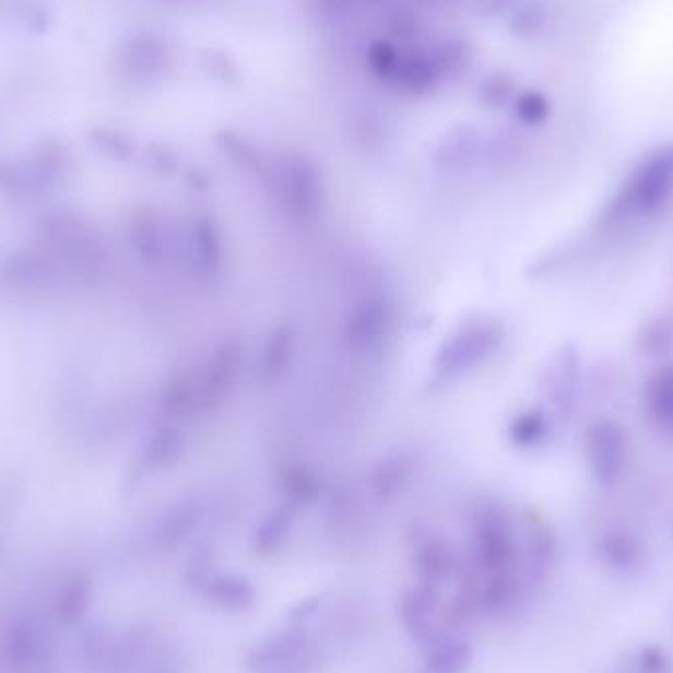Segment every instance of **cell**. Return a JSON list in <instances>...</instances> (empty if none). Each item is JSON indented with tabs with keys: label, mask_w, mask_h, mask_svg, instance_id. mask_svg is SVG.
I'll list each match as a JSON object with an SVG mask.
<instances>
[{
	"label": "cell",
	"mask_w": 673,
	"mask_h": 673,
	"mask_svg": "<svg viewBox=\"0 0 673 673\" xmlns=\"http://www.w3.org/2000/svg\"><path fill=\"white\" fill-rule=\"evenodd\" d=\"M673 198V142L644 156L604 213L609 227L626 219L648 217Z\"/></svg>",
	"instance_id": "cell-1"
},
{
	"label": "cell",
	"mask_w": 673,
	"mask_h": 673,
	"mask_svg": "<svg viewBox=\"0 0 673 673\" xmlns=\"http://www.w3.org/2000/svg\"><path fill=\"white\" fill-rule=\"evenodd\" d=\"M516 540L512 524L505 510L498 506H486L473 522L471 559L479 574H496L512 569L516 564Z\"/></svg>",
	"instance_id": "cell-2"
},
{
	"label": "cell",
	"mask_w": 673,
	"mask_h": 673,
	"mask_svg": "<svg viewBox=\"0 0 673 673\" xmlns=\"http://www.w3.org/2000/svg\"><path fill=\"white\" fill-rule=\"evenodd\" d=\"M278 193L287 209L299 217L316 215L321 203V176L311 160L302 154H287L278 162Z\"/></svg>",
	"instance_id": "cell-3"
},
{
	"label": "cell",
	"mask_w": 673,
	"mask_h": 673,
	"mask_svg": "<svg viewBox=\"0 0 673 673\" xmlns=\"http://www.w3.org/2000/svg\"><path fill=\"white\" fill-rule=\"evenodd\" d=\"M585 453L593 475L603 483H613L623 471L626 456L623 429L613 422H601L591 427L585 439Z\"/></svg>",
	"instance_id": "cell-4"
},
{
	"label": "cell",
	"mask_w": 673,
	"mask_h": 673,
	"mask_svg": "<svg viewBox=\"0 0 673 673\" xmlns=\"http://www.w3.org/2000/svg\"><path fill=\"white\" fill-rule=\"evenodd\" d=\"M307 650V633L304 626H292L270 634L248 652L247 665L255 672L286 668L299 660Z\"/></svg>",
	"instance_id": "cell-5"
},
{
	"label": "cell",
	"mask_w": 673,
	"mask_h": 673,
	"mask_svg": "<svg viewBox=\"0 0 673 673\" xmlns=\"http://www.w3.org/2000/svg\"><path fill=\"white\" fill-rule=\"evenodd\" d=\"M496 341H498V329L495 326L469 327L447 345L446 353H441L437 373L441 377H453L486 355L495 347Z\"/></svg>",
	"instance_id": "cell-6"
},
{
	"label": "cell",
	"mask_w": 673,
	"mask_h": 673,
	"mask_svg": "<svg viewBox=\"0 0 673 673\" xmlns=\"http://www.w3.org/2000/svg\"><path fill=\"white\" fill-rule=\"evenodd\" d=\"M437 594L439 591H434L426 585H417L400 597L398 603L400 621L408 636L420 646H424L436 634L434 618L437 611Z\"/></svg>",
	"instance_id": "cell-7"
},
{
	"label": "cell",
	"mask_w": 673,
	"mask_h": 673,
	"mask_svg": "<svg viewBox=\"0 0 673 673\" xmlns=\"http://www.w3.org/2000/svg\"><path fill=\"white\" fill-rule=\"evenodd\" d=\"M424 668L432 673H465L475 656L473 644L457 633H436L424 646Z\"/></svg>",
	"instance_id": "cell-8"
},
{
	"label": "cell",
	"mask_w": 673,
	"mask_h": 673,
	"mask_svg": "<svg viewBox=\"0 0 673 673\" xmlns=\"http://www.w3.org/2000/svg\"><path fill=\"white\" fill-rule=\"evenodd\" d=\"M420 585H426L434 591H439L444 585L456 575L457 562L453 550L441 538H427L417 545L414 555Z\"/></svg>",
	"instance_id": "cell-9"
},
{
	"label": "cell",
	"mask_w": 673,
	"mask_h": 673,
	"mask_svg": "<svg viewBox=\"0 0 673 673\" xmlns=\"http://www.w3.org/2000/svg\"><path fill=\"white\" fill-rule=\"evenodd\" d=\"M125 63L134 80L152 83L168 73L169 54L156 36L140 34L127 46Z\"/></svg>",
	"instance_id": "cell-10"
},
{
	"label": "cell",
	"mask_w": 673,
	"mask_h": 673,
	"mask_svg": "<svg viewBox=\"0 0 673 673\" xmlns=\"http://www.w3.org/2000/svg\"><path fill=\"white\" fill-rule=\"evenodd\" d=\"M227 613H247L258 601L257 587L245 575H215L203 593Z\"/></svg>",
	"instance_id": "cell-11"
},
{
	"label": "cell",
	"mask_w": 673,
	"mask_h": 673,
	"mask_svg": "<svg viewBox=\"0 0 673 673\" xmlns=\"http://www.w3.org/2000/svg\"><path fill=\"white\" fill-rule=\"evenodd\" d=\"M437 83L439 80H437L436 68L432 63L429 54L408 51V54H400L397 70L392 73V80L388 85L404 91V93L422 95L427 91L436 90Z\"/></svg>",
	"instance_id": "cell-12"
},
{
	"label": "cell",
	"mask_w": 673,
	"mask_h": 673,
	"mask_svg": "<svg viewBox=\"0 0 673 673\" xmlns=\"http://www.w3.org/2000/svg\"><path fill=\"white\" fill-rule=\"evenodd\" d=\"M36 650V633L31 623L14 621L2 638L0 668L4 673H22Z\"/></svg>",
	"instance_id": "cell-13"
},
{
	"label": "cell",
	"mask_w": 673,
	"mask_h": 673,
	"mask_svg": "<svg viewBox=\"0 0 673 673\" xmlns=\"http://www.w3.org/2000/svg\"><path fill=\"white\" fill-rule=\"evenodd\" d=\"M479 144L481 139L473 127H457L447 134L441 146L437 149V166L447 169L465 168L475 162Z\"/></svg>",
	"instance_id": "cell-14"
},
{
	"label": "cell",
	"mask_w": 673,
	"mask_h": 673,
	"mask_svg": "<svg viewBox=\"0 0 673 673\" xmlns=\"http://www.w3.org/2000/svg\"><path fill=\"white\" fill-rule=\"evenodd\" d=\"M644 406L658 426L673 432V367H665L646 385Z\"/></svg>",
	"instance_id": "cell-15"
},
{
	"label": "cell",
	"mask_w": 673,
	"mask_h": 673,
	"mask_svg": "<svg viewBox=\"0 0 673 673\" xmlns=\"http://www.w3.org/2000/svg\"><path fill=\"white\" fill-rule=\"evenodd\" d=\"M91 597H93V587H91L90 577H83V575L73 577L61 589L58 606H56L58 621L63 626H73V624L80 623L81 618L90 611Z\"/></svg>",
	"instance_id": "cell-16"
},
{
	"label": "cell",
	"mask_w": 673,
	"mask_h": 673,
	"mask_svg": "<svg viewBox=\"0 0 673 673\" xmlns=\"http://www.w3.org/2000/svg\"><path fill=\"white\" fill-rule=\"evenodd\" d=\"M427 54H429L432 63L436 68L439 83L465 75L469 66H471V60H473V50L463 40L444 42L441 46H437L436 50L427 51Z\"/></svg>",
	"instance_id": "cell-17"
},
{
	"label": "cell",
	"mask_w": 673,
	"mask_h": 673,
	"mask_svg": "<svg viewBox=\"0 0 673 673\" xmlns=\"http://www.w3.org/2000/svg\"><path fill=\"white\" fill-rule=\"evenodd\" d=\"M294 522V510L290 506H278L258 524L252 547L260 555H270L276 552L282 542L286 540L287 532Z\"/></svg>",
	"instance_id": "cell-18"
},
{
	"label": "cell",
	"mask_w": 673,
	"mask_h": 673,
	"mask_svg": "<svg viewBox=\"0 0 673 673\" xmlns=\"http://www.w3.org/2000/svg\"><path fill=\"white\" fill-rule=\"evenodd\" d=\"M387 314L380 304L367 302L361 306L349 326V339L357 349H370L377 345L380 333L385 331Z\"/></svg>",
	"instance_id": "cell-19"
},
{
	"label": "cell",
	"mask_w": 673,
	"mask_h": 673,
	"mask_svg": "<svg viewBox=\"0 0 673 673\" xmlns=\"http://www.w3.org/2000/svg\"><path fill=\"white\" fill-rule=\"evenodd\" d=\"M547 12L542 0H522L508 19V31L522 42H534L544 34Z\"/></svg>",
	"instance_id": "cell-20"
},
{
	"label": "cell",
	"mask_w": 673,
	"mask_h": 673,
	"mask_svg": "<svg viewBox=\"0 0 673 673\" xmlns=\"http://www.w3.org/2000/svg\"><path fill=\"white\" fill-rule=\"evenodd\" d=\"M601 555L604 564L611 565L616 571H630L642 559V545L630 534L614 532L604 538Z\"/></svg>",
	"instance_id": "cell-21"
},
{
	"label": "cell",
	"mask_w": 673,
	"mask_h": 673,
	"mask_svg": "<svg viewBox=\"0 0 673 673\" xmlns=\"http://www.w3.org/2000/svg\"><path fill=\"white\" fill-rule=\"evenodd\" d=\"M201 70L208 73L209 78L227 85V87H238L243 83V71L238 61L221 48H203L198 54Z\"/></svg>",
	"instance_id": "cell-22"
},
{
	"label": "cell",
	"mask_w": 673,
	"mask_h": 673,
	"mask_svg": "<svg viewBox=\"0 0 673 673\" xmlns=\"http://www.w3.org/2000/svg\"><path fill=\"white\" fill-rule=\"evenodd\" d=\"M516 91V81L508 71H495L486 78L476 91V101L481 107L488 110L503 109L508 101L512 99Z\"/></svg>",
	"instance_id": "cell-23"
},
{
	"label": "cell",
	"mask_w": 673,
	"mask_h": 673,
	"mask_svg": "<svg viewBox=\"0 0 673 673\" xmlns=\"http://www.w3.org/2000/svg\"><path fill=\"white\" fill-rule=\"evenodd\" d=\"M516 119L524 122L528 127H540L550 119L552 105L540 91L528 90L518 95L515 103Z\"/></svg>",
	"instance_id": "cell-24"
},
{
	"label": "cell",
	"mask_w": 673,
	"mask_h": 673,
	"mask_svg": "<svg viewBox=\"0 0 673 673\" xmlns=\"http://www.w3.org/2000/svg\"><path fill=\"white\" fill-rule=\"evenodd\" d=\"M398 58H400V51L390 42L377 40L368 46V66H370L373 75L382 83H390V80H392V73L397 70Z\"/></svg>",
	"instance_id": "cell-25"
},
{
	"label": "cell",
	"mask_w": 673,
	"mask_h": 673,
	"mask_svg": "<svg viewBox=\"0 0 673 673\" xmlns=\"http://www.w3.org/2000/svg\"><path fill=\"white\" fill-rule=\"evenodd\" d=\"M292 343H294V336H292L287 329L276 331L274 336L270 339V349H268L267 357H264V368H262L267 380L276 378L278 373L284 370L287 353L292 355Z\"/></svg>",
	"instance_id": "cell-26"
},
{
	"label": "cell",
	"mask_w": 673,
	"mask_h": 673,
	"mask_svg": "<svg viewBox=\"0 0 673 673\" xmlns=\"http://www.w3.org/2000/svg\"><path fill=\"white\" fill-rule=\"evenodd\" d=\"M215 577V562L209 552H196L189 557L188 567H186V583L203 593V589L208 587L209 581Z\"/></svg>",
	"instance_id": "cell-27"
},
{
	"label": "cell",
	"mask_w": 673,
	"mask_h": 673,
	"mask_svg": "<svg viewBox=\"0 0 673 673\" xmlns=\"http://www.w3.org/2000/svg\"><path fill=\"white\" fill-rule=\"evenodd\" d=\"M219 146L227 154L228 158L235 160L245 168H258V158L255 150L248 146L247 142L238 139L233 132H221L217 137Z\"/></svg>",
	"instance_id": "cell-28"
},
{
	"label": "cell",
	"mask_w": 673,
	"mask_h": 673,
	"mask_svg": "<svg viewBox=\"0 0 673 673\" xmlns=\"http://www.w3.org/2000/svg\"><path fill=\"white\" fill-rule=\"evenodd\" d=\"M545 436V420L540 414H524L512 426V439L518 446H535Z\"/></svg>",
	"instance_id": "cell-29"
},
{
	"label": "cell",
	"mask_w": 673,
	"mask_h": 673,
	"mask_svg": "<svg viewBox=\"0 0 673 673\" xmlns=\"http://www.w3.org/2000/svg\"><path fill=\"white\" fill-rule=\"evenodd\" d=\"M574 392L575 365L571 361L564 358V361L559 363L557 373H555L554 382H552V397H554V402L557 406L565 408L569 404V402H571Z\"/></svg>",
	"instance_id": "cell-30"
},
{
	"label": "cell",
	"mask_w": 673,
	"mask_h": 673,
	"mask_svg": "<svg viewBox=\"0 0 673 673\" xmlns=\"http://www.w3.org/2000/svg\"><path fill=\"white\" fill-rule=\"evenodd\" d=\"M512 0H473L471 2V12L479 19H493L498 16L510 7Z\"/></svg>",
	"instance_id": "cell-31"
},
{
	"label": "cell",
	"mask_w": 673,
	"mask_h": 673,
	"mask_svg": "<svg viewBox=\"0 0 673 673\" xmlns=\"http://www.w3.org/2000/svg\"><path fill=\"white\" fill-rule=\"evenodd\" d=\"M152 673H178L174 672V670H169V668H160V670H154Z\"/></svg>",
	"instance_id": "cell-32"
},
{
	"label": "cell",
	"mask_w": 673,
	"mask_h": 673,
	"mask_svg": "<svg viewBox=\"0 0 673 673\" xmlns=\"http://www.w3.org/2000/svg\"><path fill=\"white\" fill-rule=\"evenodd\" d=\"M368 2H380V0H368Z\"/></svg>",
	"instance_id": "cell-33"
},
{
	"label": "cell",
	"mask_w": 673,
	"mask_h": 673,
	"mask_svg": "<svg viewBox=\"0 0 673 673\" xmlns=\"http://www.w3.org/2000/svg\"><path fill=\"white\" fill-rule=\"evenodd\" d=\"M424 673H432V672H426V670H424Z\"/></svg>",
	"instance_id": "cell-34"
},
{
	"label": "cell",
	"mask_w": 673,
	"mask_h": 673,
	"mask_svg": "<svg viewBox=\"0 0 673 673\" xmlns=\"http://www.w3.org/2000/svg\"><path fill=\"white\" fill-rule=\"evenodd\" d=\"M434 2H439V0H434Z\"/></svg>",
	"instance_id": "cell-35"
}]
</instances>
